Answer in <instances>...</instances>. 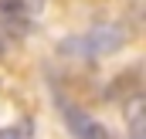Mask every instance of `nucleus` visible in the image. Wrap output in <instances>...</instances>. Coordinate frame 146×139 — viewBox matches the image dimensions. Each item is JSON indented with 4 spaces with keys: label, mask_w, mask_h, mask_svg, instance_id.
Returning a JSON list of instances; mask_svg holds the SVG:
<instances>
[{
    "label": "nucleus",
    "mask_w": 146,
    "mask_h": 139,
    "mask_svg": "<svg viewBox=\"0 0 146 139\" xmlns=\"http://www.w3.org/2000/svg\"><path fill=\"white\" fill-rule=\"evenodd\" d=\"M122 41H126V31L122 27L102 24V27H95V31H88V34H82V37L61 41V51L72 54V58H102V54H112Z\"/></svg>",
    "instance_id": "f257e3e1"
},
{
    "label": "nucleus",
    "mask_w": 146,
    "mask_h": 139,
    "mask_svg": "<svg viewBox=\"0 0 146 139\" xmlns=\"http://www.w3.org/2000/svg\"><path fill=\"white\" fill-rule=\"evenodd\" d=\"M61 119L68 122V129L75 132V139H109V132L92 119V115H85L78 105L72 102H61Z\"/></svg>",
    "instance_id": "f03ea898"
}]
</instances>
